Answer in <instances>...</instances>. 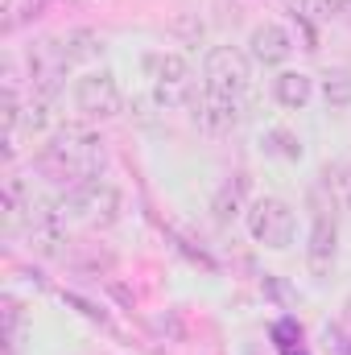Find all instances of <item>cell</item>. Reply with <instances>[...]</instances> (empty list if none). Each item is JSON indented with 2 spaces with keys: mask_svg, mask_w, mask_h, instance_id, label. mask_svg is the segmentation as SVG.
<instances>
[{
  "mask_svg": "<svg viewBox=\"0 0 351 355\" xmlns=\"http://www.w3.org/2000/svg\"><path fill=\"white\" fill-rule=\"evenodd\" d=\"M103 162H108L103 137H95V132H87V128H79V124L58 128V132L42 145V153H37V170L50 178V182L67 186V190L79 186V182L99 178Z\"/></svg>",
  "mask_w": 351,
  "mask_h": 355,
  "instance_id": "1",
  "label": "cell"
},
{
  "mask_svg": "<svg viewBox=\"0 0 351 355\" xmlns=\"http://www.w3.org/2000/svg\"><path fill=\"white\" fill-rule=\"evenodd\" d=\"M67 223H83V227H112L124 211V194L120 186H112L108 178H91L71 186L62 198H58Z\"/></svg>",
  "mask_w": 351,
  "mask_h": 355,
  "instance_id": "2",
  "label": "cell"
},
{
  "mask_svg": "<svg viewBox=\"0 0 351 355\" xmlns=\"http://www.w3.org/2000/svg\"><path fill=\"white\" fill-rule=\"evenodd\" d=\"M244 227H248V236H252L257 244L273 248V252H285V248L298 240V215H293V207H289L285 198H277V194H261V198L248 202Z\"/></svg>",
  "mask_w": 351,
  "mask_h": 355,
  "instance_id": "3",
  "label": "cell"
},
{
  "mask_svg": "<svg viewBox=\"0 0 351 355\" xmlns=\"http://www.w3.org/2000/svg\"><path fill=\"white\" fill-rule=\"evenodd\" d=\"M314 211H310V232H306V268L314 281L331 277V268L339 261V223L331 215V207L318 202V194L310 198Z\"/></svg>",
  "mask_w": 351,
  "mask_h": 355,
  "instance_id": "4",
  "label": "cell"
},
{
  "mask_svg": "<svg viewBox=\"0 0 351 355\" xmlns=\"http://www.w3.org/2000/svg\"><path fill=\"white\" fill-rule=\"evenodd\" d=\"M75 107L87 116V120H116L124 112V91L116 83V75L103 67V71H87L75 79Z\"/></svg>",
  "mask_w": 351,
  "mask_h": 355,
  "instance_id": "5",
  "label": "cell"
},
{
  "mask_svg": "<svg viewBox=\"0 0 351 355\" xmlns=\"http://www.w3.org/2000/svg\"><path fill=\"white\" fill-rule=\"evenodd\" d=\"M252 79V58L236 46H211L207 58H203V83L211 91H223V95H236L248 87Z\"/></svg>",
  "mask_w": 351,
  "mask_h": 355,
  "instance_id": "6",
  "label": "cell"
},
{
  "mask_svg": "<svg viewBox=\"0 0 351 355\" xmlns=\"http://www.w3.org/2000/svg\"><path fill=\"white\" fill-rule=\"evenodd\" d=\"M25 240L37 257H62L67 252V215L58 202H33L25 215Z\"/></svg>",
  "mask_w": 351,
  "mask_h": 355,
  "instance_id": "7",
  "label": "cell"
},
{
  "mask_svg": "<svg viewBox=\"0 0 351 355\" xmlns=\"http://www.w3.org/2000/svg\"><path fill=\"white\" fill-rule=\"evenodd\" d=\"M190 120L198 124V132L207 137H228L240 128V99L236 95H223V91L203 87L190 103Z\"/></svg>",
  "mask_w": 351,
  "mask_h": 355,
  "instance_id": "8",
  "label": "cell"
},
{
  "mask_svg": "<svg viewBox=\"0 0 351 355\" xmlns=\"http://www.w3.org/2000/svg\"><path fill=\"white\" fill-rule=\"evenodd\" d=\"M293 46H298L293 33H289L285 25H277V21H264V25H257V29L248 33V58L261 62V67H281V62H289Z\"/></svg>",
  "mask_w": 351,
  "mask_h": 355,
  "instance_id": "9",
  "label": "cell"
},
{
  "mask_svg": "<svg viewBox=\"0 0 351 355\" xmlns=\"http://www.w3.org/2000/svg\"><path fill=\"white\" fill-rule=\"evenodd\" d=\"M244 194H248V178L232 174L219 190H215V198H211V215H215V223H236V219L248 211Z\"/></svg>",
  "mask_w": 351,
  "mask_h": 355,
  "instance_id": "10",
  "label": "cell"
},
{
  "mask_svg": "<svg viewBox=\"0 0 351 355\" xmlns=\"http://www.w3.org/2000/svg\"><path fill=\"white\" fill-rule=\"evenodd\" d=\"M273 99H277L281 107H289V112H302V107L314 99V79L302 75V71H281V75L273 79Z\"/></svg>",
  "mask_w": 351,
  "mask_h": 355,
  "instance_id": "11",
  "label": "cell"
},
{
  "mask_svg": "<svg viewBox=\"0 0 351 355\" xmlns=\"http://www.w3.org/2000/svg\"><path fill=\"white\" fill-rule=\"evenodd\" d=\"M149 83H190V62L182 54H170V50H157V54H145L141 58Z\"/></svg>",
  "mask_w": 351,
  "mask_h": 355,
  "instance_id": "12",
  "label": "cell"
},
{
  "mask_svg": "<svg viewBox=\"0 0 351 355\" xmlns=\"http://www.w3.org/2000/svg\"><path fill=\"white\" fill-rule=\"evenodd\" d=\"M58 42H62V54H67L71 67H79V62H95V58L103 54V37L91 33V29H71V33H62Z\"/></svg>",
  "mask_w": 351,
  "mask_h": 355,
  "instance_id": "13",
  "label": "cell"
},
{
  "mask_svg": "<svg viewBox=\"0 0 351 355\" xmlns=\"http://www.w3.org/2000/svg\"><path fill=\"white\" fill-rule=\"evenodd\" d=\"M318 91H323V103H327L331 112H348L351 107V71H343V67L327 71Z\"/></svg>",
  "mask_w": 351,
  "mask_h": 355,
  "instance_id": "14",
  "label": "cell"
},
{
  "mask_svg": "<svg viewBox=\"0 0 351 355\" xmlns=\"http://www.w3.org/2000/svg\"><path fill=\"white\" fill-rule=\"evenodd\" d=\"M323 190L331 194L335 207H348L351 211V162H335L323 170Z\"/></svg>",
  "mask_w": 351,
  "mask_h": 355,
  "instance_id": "15",
  "label": "cell"
},
{
  "mask_svg": "<svg viewBox=\"0 0 351 355\" xmlns=\"http://www.w3.org/2000/svg\"><path fill=\"white\" fill-rule=\"evenodd\" d=\"M261 149L268 157H281V162H302V141L289 128H268L261 137Z\"/></svg>",
  "mask_w": 351,
  "mask_h": 355,
  "instance_id": "16",
  "label": "cell"
},
{
  "mask_svg": "<svg viewBox=\"0 0 351 355\" xmlns=\"http://www.w3.org/2000/svg\"><path fill=\"white\" fill-rule=\"evenodd\" d=\"M54 103H58V95L33 91V99L25 103V128H29V132H46V128L54 124Z\"/></svg>",
  "mask_w": 351,
  "mask_h": 355,
  "instance_id": "17",
  "label": "cell"
},
{
  "mask_svg": "<svg viewBox=\"0 0 351 355\" xmlns=\"http://www.w3.org/2000/svg\"><path fill=\"white\" fill-rule=\"evenodd\" d=\"M194 79L190 83H153V103L157 107H190L194 103Z\"/></svg>",
  "mask_w": 351,
  "mask_h": 355,
  "instance_id": "18",
  "label": "cell"
},
{
  "mask_svg": "<svg viewBox=\"0 0 351 355\" xmlns=\"http://www.w3.org/2000/svg\"><path fill=\"white\" fill-rule=\"evenodd\" d=\"M327 347L335 355H351V339L343 335V331H335V327H327Z\"/></svg>",
  "mask_w": 351,
  "mask_h": 355,
  "instance_id": "19",
  "label": "cell"
},
{
  "mask_svg": "<svg viewBox=\"0 0 351 355\" xmlns=\"http://www.w3.org/2000/svg\"><path fill=\"white\" fill-rule=\"evenodd\" d=\"M323 4H327V12H331L335 21L351 25V0H323Z\"/></svg>",
  "mask_w": 351,
  "mask_h": 355,
  "instance_id": "20",
  "label": "cell"
},
{
  "mask_svg": "<svg viewBox=\"0 0 351 355\" xmlns=\"http://www.w3.org/2000/svg\"><path fill=\"white\" fill-rule=\"evenodd\" d=\"M289 4H293V0H289Z\"/></svg>",
  "mask_w": 351,
  "mask_h": 355,
  "instance_id": "21",
  "label": "cell"
}]
</instances>
